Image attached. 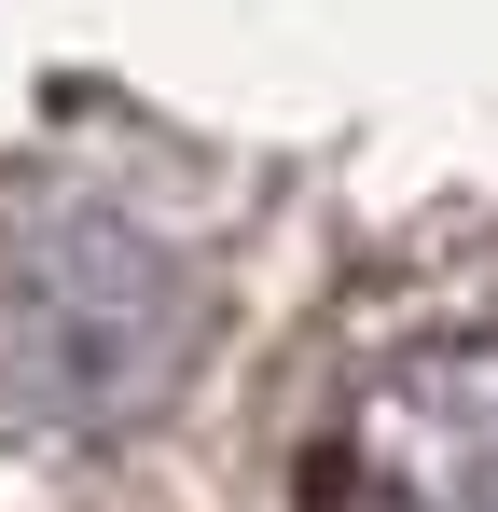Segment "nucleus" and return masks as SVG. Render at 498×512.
Masks as SVG:
<instances>
[{"mask_svg": "<svg viewBox=\"0 0 498 512\" xmlns=\"http://www.w3.org/2000/svg\"><path fill=\"white\" fill-rule=\"evenodd\" d=\"M208 277L125 194L14 180L0 194V429H125L194 360Z\"/></svg>", "mask_w": 498, "mask_h": 512, "instance_id": "nucleus-1", "label": "nucleus"}, {"mask_svg": "<svg viewBox=\"0 0 498 512\" xmlns=\"http://www.w3.org/2000/svg\"><path fill=\"white\" fill-rule=\"evenodd\" d=\"M305 512H498V333L374 360L319 429Z\"/></svg>", "mask_w": 498, "mask_h": 512, "instance_id": "nucleus-2", "label": "nucleus"}]
</instances>
